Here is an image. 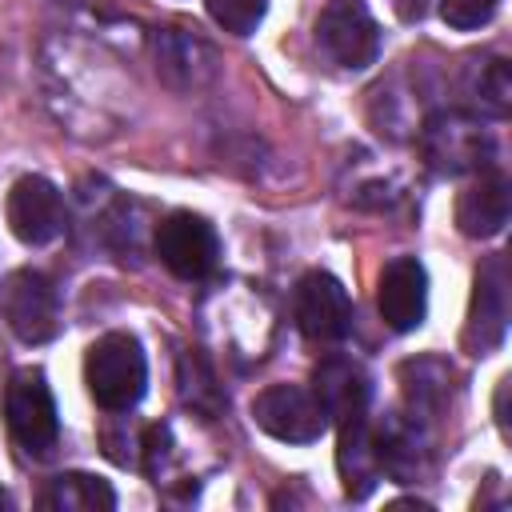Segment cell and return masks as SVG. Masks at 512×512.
<instances>
[{"mask_svg": "<svg viewBox=\"0 0 512 512\" xmlns=\"http://www.w3.org/2000/svg\"><path fill=\"white\" fill-rule=\"evenodd\" d=\"M336 468H340V484L348 500H364L376 480H380V464H376V444H372V428H368V412L340 420V448H336Z\"/></svg>", "mask_w": 512, "mask_h": 512, "instance_id": "obj_15", "label": "cell"}, {"mask_svg": "<svg viewBox=\"0 0 512 512\" xmlns=\"http://www.w3.org/2000/svg\"><path fill=\"white\" fill-rule=\"evenodd\" d=\"M504 328H508V268H504V256H488L476 268L464 344L476 356H484L504 340Z\"/></svg>", "mask_w": 512, "mask_h": 512, "instance_id": "obj_11", "label": "cell"}, {"mask_svg": "<svg viewBox=\"0 0 512 512\" xmlns=\"http://www.w3.org/2000/svg\"><path fill=\"white\" fill-rule=\"evenodd\" d=\"M316 44L340 68H368L380 56V24L360 0H332L316 20Z\"/></svg>", "mask_w": 512, "mask_h": 512, "instance_id": "obj_7", "label": "cell"}, {"mask_svg": "<svg viewBox=\"0 0 512 512\" xmlns=\"http://www.w3.org/2000/svg\"><path fill=\"white\" fill-rule=\"evenodd\" d=\"M0 320L24 344H44L60 332L56 284L36 268H16L0 280Z\"/></svg>", "mask_w": 512, "mask_h": 512, "instance_id": "obj_3", "label": "cell"}, {"mask_svg": "<svg viewBox=\"0 0 512 512\" xmlns=\"http://www.w3.org/2000/svg\"><path fill=\"white\" fill-rule=\"evenodd\" d=\"M376 308L380 320L392 332H412L428 316V272L416 256H396L384 264L376 284Z\"/></svg>", "mask_w": 512, "mask_h": 512, "instance_id": "obj_10", "label": "cell"}, {"mask_svg": "<svg viewBox=\"0 0 512 512\" xmlns=\"http://www.w3.org/2000/svg\"><path fill=\"white\" fill-rule=\"evenodd\" d=\"M508 384H512L508 376L496 384V424H500V432H504V436L512 432V428H508Z\"/></svg>", "mask_w": 512, "mask_h": 512, "instance_id": "obj_19", "label": "cell"}, {"mask_svg": "<svg viewBox=\"0 0 512 512\" xmlns=\"http://www.w3.org/2000/svg\"><path fill=\"white\" fill-rule=\"evenodd\" d=\"M4 424L8 436L28 452V456H48L60 436V416L52 388L40 368H20L12 372L4 388Z\"/></svg>", "mask_w": 512, "mask_h": 512, "instance_id": "obj_2", "label": "cell"}, {"mask_svg": "<svg viewBox=\"0 0 512 512\" xmlns=\"http://www.w3.org/2000/svg\"><path fill=\"white\" fill-rule=\"evenodd\" d=\"M40 508H52V512H108V508H116V492L100 476L60 472L40 492Z\"/></svg>", "mask_w": 512, "mask_h": 512, "instance_id": "obj_16", "label": "cell"}, {"mask_svg": "<svg viewBox=\"0 0 512 512\" xmlns=\"http://www.w3.org/2000/svg\"><path fill=\"white\" fill-rule=\"evenodd\" d=\"M264 8L268 0H208V16L232 36H252L264 20Z\"/></svg>", "mask_w": 512, "mask_h": 512, "instance_id": "obj_17", "label": "cell"}, {"mask_svg": "<svg viewBox=\"0 0 512 512\" xmlns=\"http://www.w3.org/2000/svg\"><path fill=\"white\" fill-rule=\"evenodd\" d=\"M508 208H512V192H508V176L496 168H484L460 196H456V228L472 240H488L496 232H504L508 224Z\"/></svg>", "mask_w": 512, "mask_h": 512, "instance_id": "obj_13", "label": "cell"}, {"mask_svg": "<svg viewBox=\"0 0 512 512\" xmlns=\"http://www.w3.org/2000/svg\"><path fill=\"white\" fill-rule=\"evenodd\" d=\"M152 60H156V76L168 88H180V92L204 88L216 76V52L184 28H156Z\"/></svg>", "mask_w": 512, "mask_h": 512, "instance_id": "obj_12", "label": "cell"}, {"mask_svg": "<svg viewBox=\"0 0 512 512\" xmlns=\"http://www.w3.org/2000/svg\"><path fill=\"white\" fill-rule=\"evenodd\" d=\"M420 148L440 176L484 172L496 152L488 128L468 112H436L420 132Z\"/></svg>", "mask_w": 512, "mask_h": 512, "instance_id": "obj_4", "label": "cell"}, {"mask_svg": "<svg viewBox=\"0 0 512 512\" xmlns=\"http://www.w3.org/2000/svg\"><path fill=\"white\" fill-rule=\"evenodd\" d=\"M292 308H296L300 332L316 344H336L352 332V300L332 272H320V268L304 272L296 284Z\"/></svg>", "mask_w": 512, "mask_h": 512, "instance_id": "obj_9", "label": "cell"}, {"mask_svg": "<svg viewBox=\"0 0 512 512\" xmlns=\"http://www.w3.org/2000/svg\"><path fill=\"white\" fill-rule=\"evenodd\" d=\"M4 504H8V496H4V492H0V508H4Z\"/></svg>", "mask_w": 512, "mask_h": 512, "instance_id": "obj_21", "label": "cell"}, {"mask_svg": "<svg viewBox=\"0 0 512 512\" xmlns=\"http://www.w3.org/2000/svg\"><path fill=\"white\" fill-rule=\"evenodd\" d=\"M312 392L316 400L324 404L328 420H348V416H360L368 412V396H372V384H368V372L348 360V356H328L316 364L312 372Z\"/></svg>", "mask_w": 512, "mask_h": 512, "instance_id": "obj_14", "label": "cell"}, {"mask_svg": "<svg viewBox=\"0 0 512 512\" xmlns=\"http://www.w3.org/2000/svg\"><path fill=\"white\" fill-rule=\"evenodd\" d=\"M424 8H428V0H396L400 20H420V16H424Z\"/></svg>", "mask_w": 512, "mask_h": 512, "instance_id": "obj_20", "label": "cell"}, {"mask_svg": "<svg viewBox=\"0 0 512 512\" xmlns=\"http://www.w3.org/2000/svg\"><path fill=\"white\" fill-rule=\"evenodd\" d=\"M4 216H8V228L20 244L28 248H44L52 244L64 224H68V212H64V196L52 180L44 176H20L12 188H8V200H4Z\"/></svg>", "mask_w": 512, "mask_h": 512, "instance_id": "obj_8", "label": "cell"}, {"mask_svg": "<svg viewBox=\"0 0 512 512\" xmlns=\"http://www.w3.org/2000/svg\"><path fill=\"white\" fill-rule=\"evenodd\" d=\"M252 420L260 432L284 444H312L328 432V412L312 388L300 384H268L252 400Z\"/></svg>", "mask_w": 512, "mask_h": 512, "instance_id": "obj_6", "label": "cell"}, {"mask_svg": "<svg viewBox=\"0 0 512 512\" xmlns=\"http://www.w3.org/2000/svg\"><path fill=\"white\" fill-rule=\"evenodd\" d=\"M84 384L104 412H128L148 384V360L132 332H104L84 356Z\"/></svg>", "mask_w": 512, "mask_h": 512, "instance_id": "obj_1", "label": "cell"}, {"mask_svg": "<svg viewBox=\"0 0 512 512\" xmlns=\"http://www.w3.org/2000/svg\"><path fill=\"white\" fill-rule=\"evenodd\" d=\"M152 248L160 256V264L172 276H180V280H204L220 264V236H216V228L200 212H184V208L168 212L156 224Z\"/></svg>", "mask_w": 512, "mask_h": 512, "instance_id": "obj_5", "label": "cell"}, {"mask_svg": "<svg viewBox=\"0 0 512 512\" xmlns=\"http://www.w3.org/2000/svg\"><path fill=\"white\" fill-rule=\"evenodd\" d=\"M500 0H440V20L456 32H472V28H484L492 16H496Z\"/></svg>", "mask_w": 512, "mask_h": 512, "instance_id": "obj_18", "label": "cell"}]
</instances>
